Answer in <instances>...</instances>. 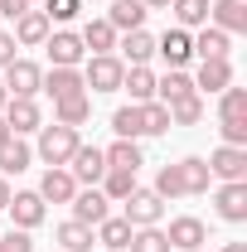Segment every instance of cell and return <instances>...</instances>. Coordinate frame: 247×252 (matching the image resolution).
Returning a JSON list of instances; mask_svg holds the SVG:
<instances>
[{"label":"cell","instance_id":"cell-49","mask_svg":"<svg viewBox=\"0 0 247 252\" xmlns=\"http://www.w3.org/2000/svg\"><path fill=\"white\" fill-rule=\"evenodd\" d=\"M25 5H39V0H25Z\"/></svg>","mask_w":247,"mask_h":252},{"label":"cell","instance_id":"cell-25","mask_svg":"<svg viewBox=\"0 0 247 252\" xmlns=\"http://www.w3.org/2000/svg\"><path fill=\"white\" fill-rule=\"evenodd\" d=\"M54 243H59V252H93V228L88 223H78V219H68V223H59L54 228Z\"/></svg>","mask_w":247,"mask_h":252},{"label":"cell","instance_id":"cell-20","mask_svg":"<svg viewBox=\"0 0 247 252\" xmlns=\"http://www.w3.org/2000/svg\"><path fill=\"white\" fill-rule=\"evenodd\" d=\"M39 93H49L54 102H59V97H73V93H88L83 68H49V73H44V83H39Z\"/></svg>","mask_w":247,"mask_h":252},{"label":"cell","instance_id":"cell-22","mask_svg":"<svg viewBox=\"0 0 247 252\" xmlns=\"http://www.w3.org/2000/svg\"><path fill=\"white\" fill-rule=\"evenodd\" d=\"M34 165V146L25 141V136H10L5 146H0V175L10 180V175H25Z\"/></svg>","mask_w":247,"mask_h":252},{"label":"cell","instance_id":"cell-51","mask_svg":"<svg viewBox=\"0 0 247 252\" xmlns=\"http://www.w3.org/2000/svg\"><path fill=\"white\" fill-rule=\"evenodd\" d=\"M0 252H5V248H0Z\"/></svg>","mask_w":247,"mask_h":252},{"label":"cell","instance_id":"cell-13","mask_svg":"<svg viewBox=\"0 0 247 252\" xmlns=\"http://www.w3.org/2000/svg\"><path fill=\"white\" fill-rule=\"evenodd\" d=\"M155 54L170 63V68H185V63H194V34L180 30V25H175V30H165L160 39H155Z\"/></svg>","mask_w":247,"mask_h":252},{"label":"cell","instance_id":"cell-32","mask_svg":"<svg viewBox=\"0 0 247 252\" xmlns=\"http://www.w3.org/2000/svg\"><path fill=\"white\" fill-rule=\"evenodd\" d=\"M112 131H117L122 141H141V136H146V126H141V107H136V102L117 107V112H112Z\"/></svg>","mask_w":247,"mask_h":252},{"label":"cell","instance_id":"cell-27","mask_svg":"<svg viewBox=\"0 0 247 252\" xmlns=\"http://www.w3.org/2000/svg\"><path fill=\"white\" fill-rule=\"evenodd\" d=\"M180 180H185V194H209V189H214V175H209V160L204 156H185L180 160Z\"/></svg>","mask_w":247,"mask_h":252},{"label":"cell","instance_id":"cell-44","mask_svg":"<svg viewBox=\"0 0 247 252\" xmlns=\"http://www.w3.org/2000/svg\"><path fill=\"white\" fill-rule=\"evenodd\" d=\"M10 194H15V189H10V180H5V175H0V214H5V204H10Z\"/></svg>","mask_w":247,"mask_h":252},{"label":"cell","instance_id":"cell-17","mask_svg":"<svg viewBox=\"0 0 247 252\" xmlns=\"http://www.w3.org/2000/svg\"><path fill=\"white\" fill-rule=\"evenodd\" d=\"M49 30H54V25L44 20V10H25V15L15 20V30H10V34H15V44H20V49H44Z\"/></svg>","mask_w":247,"mask_h":252},{"label":"cell","instance_id":"cell-37","mask_svg":"<svg viewBox=\"0 0 247 252\" xmlns=\"http://www.w3.org/2000/svg\"><path fill=\"white\" fill-rule=\"evenodd\" d=\"M141 126H146V136H165L170 131V107L165 102H141Z\"/></svg>","mask_w":247,"mask_h":252},{"label":"cell","instance_id":"cell-46","mask_svg":"<svg viewBox=\"0 0 247 252\" xmlns=\"http://www.w3.org/2000/svg\"><path fill=\"white\" fill-rule=\"evenodd\" d=\"M10 136H15V131H10V126H5V117H0V146H5V141H10Z\"/></svg>","mask_w":247,"mask_h":252},{"label":"cell","instance_id":"cell-47","mask_svg":"<svg viewBox=\"0 0 247 252\" xmlns=\"http://www.w3.org/2000/svg\"><path fill=\"white\" fill-rule=\"evenodd\" d=\"M223 252H247V243H223Z\"/></svg>","mask_w":247,"mask_h":252},{"label":"cell","instance_id":"cell-9","mask_svg":"<svg viewBox=\"0 0 247 252\" xmlns=\"http://www.w3.org/2000/svg\"><path fill=\"white\" fill-rule=\"evenodd\" d=\"M209 175L218 185H233V180H247V151L243 146H218L209 156Z\"/></svg>","mask_w":247,"mask_h":252},{"label":"cell","instance_id":"cell-10","mask_svg":"<svg viewBox=\"0 0 247 252\" xmlns=\"http://www.w3.org/2000/svg\"><path fill=\"white\" fill-rule=\"evenodd\" d=\"M214 209L223 223H247V180H233V185L214 189Z\"/></svg>","mask_w":247,"mask_h":252},{"label":"cell","instance_id":"cell-12","mask_svg":"<svg viewBox=\"0 0 247 252\" xmlns=\"http://www.w3.org/2000/svg\"><path fill=\"white\" fill-rule=\"evenodd\" d=\"M68 209H73V219H78V223L97 228V223L112 214V199H107L97 185H88V189H78V194H73V204H68Z\"/></svg>","mask_w":247,"mask_h":252},{"label":"cell","instance_id":"cell-6","mask_svg":"<svg viewBox=\"0 0 247 252\" xmlns=\"http://www.w3.org/2000/svg\"><path fill=\"white\" fill-rule=\"evenodd\" d=\"M5 214L15 219V228H25V233H34V228L44 223V214H49V204L39 199V189H20V194H10Z\"/></svg>","mask_w":247,"mask_h":252},{"label":"cell","instance_id":"cell-18","mask_svg":"<svg viewBox=\"0 0 247 252\" xmlns=\"http://www.w3.org/2000/svg\"><path fill=\"white\" fill-rule=\"evenodd\" d=\"M209 25L223 34H247V5L243 0H214L209 5Z\"/></svg>","mask_w":247,"mask_h":252},{"label":"cell","instance_id":"cell-1","mask_svg":"<svg viewBox=\"0 0 247 252\" xmlns=\"http://www.w3.org/2000/svg\"><path fill=\"white\" fill-rule=\"evenodd\" d=\"M78 146H83L78 126H59V122H44V126H39V146H34V156L44 160V165H68Z\"/></svg>","mask_w":247,"mask_h":252},{"label":"cell","instance_id":"cell-3","mask_svg":"<svg viewBox=\"0 0 247 252\" xmlns=\"http://www.w3.org/2000/svg\"><path fill=\"white\" fill-rule=\"evenodd\" d=\"M122 219L131 223V228H155V223L165 219V199H160L155 189H141V185H136L122 199Z\"/></svg>","mask_w":247,"mask_h":252},{"label":"cell","instance_id":"cell-29","mask_svg":"<svg viewBox=\"0 0 247 252\" xmlns=\"http://www.w3.org/2000/svg\"><path fill=\"white\" fill-rule=\"evenodd\" d=\"M189 93H194V78H189L185 68H170L165 78H155V102H165V107L180 102V97H189Z\"/></svg>","mask_w":247,"mask_h":252},{"label":"cell","instance_id":"cell-28","mask_svg":"<svg viewBox=\"0 0 247 252\" xmlns=\"http://www.w3.org/2000/svg\"><path fill=\"white\" fill-rule=\"evenodd\" d=\"M228 49H233V34L214 30V25H204L194 34V59H228Z\"/></svg>","mask_w":247,"mask_h":252},{"label":"cell","instance_id":"cell-21","mask_svg":"<svg viewBox=\"0 0 247 252\" xmlns=\"http://www.w3.org/2000/svg\"><path fill=\"white\" fill-rule=\"evenodd\" d=\"M54 122L59 126H88L93 122V93H73L54 102Z\"/></svg>","mask_w":247,"mask_h":252},{"label":"cell","instance_id":"cell-24","mask_svg":"<svg viewBox=\"0 0 247 252\" xmlns=\"http://www.w3.org/2000/svg\"><path fill=\"white\" fill-rule=\"evenodd\" d=\"M122 93L141 107V102H155V73H151V63H141V68H126L122 73Z\"/></svg>","mask_w":247,"mask_h":252},{"label":"cell","instance_id":"cell-26","mask_svg":"<svg viewBox=\"0 0 247 252\" xmlns=\"http://www.w3.org/2000/svg\"><path fill=\"white\" fill-rule=\"evenodd\" d=\"M78 39H83V49H88V54H117V39H122V34L112 30L107 20H88Z\"/></svg>","mask_w":247,"mask_h":252},{"label":"cell","instance_id":"cell-15","mask_svg":"<svg viewBox=\"0 0 247 252\" xmlns=\"http://www.w3.org/2000/svg\"><path fill=\"white\" fill-rule=\"evenodd\" d=\"M73 194H78V180L68 175V165H49L39 180V199L44 204H73Z\"/></svg>","mask_w":247,"mask_h":252},{"label":"cell","instance_id":"cell-45","mask_svg":"<svg viewBox=\"0 0 247 252\" xmlns=\"http://www.w3.org/2000/svg\"><path fill=\"white\" fill-rule=\"evenodd\" d=\"M146 10H170V0H141Z\"/></svg>","mask_w":247,"mask_h":252},{"label":"cell","instance_id":"cell-11","mask_svg":"<svg viewBox=\"0 0 247 252\" xmlns=\"http://www.w3.org/2000/svg\"><path fill=\"white\" fill-rule=\"evenodd\" d=\"M68 175H73L78 185H102V175H107V156H102V146H78L73 160H68Z\"/></svg>","mask_w":247,"mask_h":252},{"label":"cell","instance_id":"cell-33","mask_svg":"<svg viewBox=\"0 0 247 252\" xmlns=\"http://www.w3.org/2000/svg\"><path fill=\"white\" fill-rule=\"evenodd\" d=\"M204 122V93H189L180 102H170V126H199Z\"/></svg>","mask_w":247,"mask_h":252},{"label":"cell","instance_id":"cell-42","mask_svg":"<svg viewBox=\"0 0 247 252\" xmlns=\"http://www.w3.org/2000/svg\"><path fill=\"white\" fill-rule=\"evenodd\" d=\"M15 49H20V44H15V34H10V30H0V68H10V63L20 59Z\"/></svg>","mask_w":247,"mask_h":252},{"label":"cell","instance_id":"cell-23","mask_svg":"<svg viewBox=\"0 0 247 252\" xmlns=\"http://www.w3.org/2000/svg\"><path fill=\"white\" fill-rule=\"evenodd\" d=\"M131 233H136V228H131V223H126L122 214H107V219H102V223L93 228V238H97V243H102L107 252H126Z\"/></svg>","mask_w":247,"mask_h":252},{"label":"cell","instance_id":"cell-7","mask_svg":"<svg viewBox=\"0 0 247 252\" xmlns=\"http://www.w3.org/2000/svg\"><path fill=\"white\" fill-rule=\"evenodd\" d=\"M165 238H170V248H175V252L209 248V228H204V219H194V214H180V219H170Z\"/></svg>","mask_w":247,"mask_h":252},{"label":"cell","instance_id":"cell-41","mask_svg":"<svg viewBox=\"0 0 247 252\" xmlns=\"http://www.w3.org/2000/svg\"><path fill=\"white\" fill-rule=\"evenodd\" d=\"M0 248L5 252H34V238L25 233V228H10V233L0 238Z\"/></svg>","mask_w":247,"mask_h":252},{"label":"cell","instance_id":"cell-43","mask_svg":"<svg viewBox=\"0 0 247 252\" xmlns=\"http://www.w3.org/2000/svg\"><path fill=\"white\" fill-rule=\"evenodd\" d=\"M25 10H34V5H25V0H0V15H5L10 25H15V20H20Z\"/></svg>","mask_w":247,"mask_h":252},{"label":"cell","instance_id":"cell-19","mask_svg":"<svg viewBox=\"0 0 247 252\" xmlns=\"http://www.w3.org/2000/svg\"><path fill=\"white\" fill-rule=\"evenodd\" d=\"M146 15H151V10H146L141 0H112V10H107L102 20L117 34H131V30H146Z\"/></svg>","mask_w":247,"mask_h":252},{"label":"cell","instance_id":"cell-48","mask_svg":"<svg viewBox=\"0 0 247 252\" xmlns=\"http://www.w3.org/2000/svg\"><path fill=\"white\" fill-rule=\"evenodd\" d=\"M5 102H10V93H5V83H0V112H5Z\"/></svg>","mask_w":247,"mask_h":252},{"label":"cell","instance_id":"cell-40","mask_svg":"<svg viewBox=\"0 0 247 252\" xmlns=\"http://www.w3.org/2000/svg\"><path fill=\"white\" fill-rule=\"evenodd\" d=\"M218 136H223V146H243V151H247V117H238V122H218Z\"/></svg>","mask_w":247,"mask_h":252},{"label":"cell","instance_id":"cell-50","mask_svg":"<svg viewBox=\"0 0 247 252\" xmlns=\"http://www.w3.org/2000/svg\"><path fill=\"white\" fill-rule=\"evenodd\" d=\"M194 252H209V248H194Z\"/></svg>","mask_w":247,"mask_h":252},{"label":"cell","instance_id":"cell-35","mask_svg":"<svg viewBox=\"0 0 247 252\" xmlns=\"http://www.w3.org/2000/svg\"><path fill=\"white\" fill-rule=\"evenodd\" d=\"M238 117H247V88H223L218 93V122H238Z\"/></svg>","mask_w":247,"mask_h":252},{"label":"cell","instance_id":"cell-2","mask_svg":"<svg viewBox=\"0 0 247 252\" xmlns=\"http://www.w3.org/2000/svg\"><path fill=\"white\" fill-rule=\"evenodd\" d=\"M122 73L126 63L117 54H88L83 59V83H88V93H122Z\"/></svg>","mask_w":247,"mask_h":252},{"label":"cell","instance_id":"cell-8","mask_svg":"<svg viewBox=\"0 0 247 252\" xmlns=\"http://www.w3.org/2000/svg\"><path fill=\"white\" fill-rule=\"evenodd\" d=\"M0 117H5V126H10L15 136H30V131H39V126H44V107H39L34 97H10Z\"/></svg>","mask_w":247,"mask_h":252},{"label":"cell","instance_id":"cell-39","mask_svg":"<svg viewBox=\"0 0 247 252\" xmlns=\"http://www.w3.org/2000/svg\"><path fill=\"white\" fill-rule=\"evenodd\" d=\"M155 194H160V199H185L180 165H160V175H155Z\"/></svg>","mask_w":247,"mask_h":252},{"label":"cell","instance_id":"cell-4","mask_svg":"<svg viewBox=\"0 0 247 252\" xmlns=\"http://www.w3.org/2000/svg\"><path fill=\"white\" fill-rule=\"evenodd\" d=\"M0 73H5L0 83H5V93H10V97H39V83H44V68H39L34 59H15L10 68H0Z\"/></svg>","mask_w":247,"mask_h":252},{"label":"cell","instance_id":"cell-36","mask_svg":"<svg viewBox=\"0 0 247 252\" xmlns=\"http://www.w3.org/2000/svg\"><path fill=\"white\" fill-rule=\"evenodd\" d=\"M102 194H107V199H112V204H122L126 194H131V189H136V170H107V175H102Z\"/></svg>","mask_w":247,"mask_h":252},{"label":"cell","instance_id":"cell-5","mask_svg":"<svg viewBox=\"0 0 247 252\" xmlns=\"http://www.w3.org/2000/svg\"><path fill=\"white\" fill-rule=\"evenodd\" d=\"M44 49H49V63H54V68H83V59H88L83 39H78L73 30H49Z\"/></svg>","mask_w":247,"mask_h":252},{"label":"cell","instance_id":"cell-30","mask_svg":"<svg viewBox=\"0 0 247 252\" xmlns=\"http://www.w3.org/2000/svg\"><path fill=\"white\" fill-rule=\"evenodd\" d=\"M102 156H107V170H141V165H146L141 146H136V141H122V136H117Z\"/></svg>","mask_w":247,"mask_h":252},{"label":"cell","instance_id":"cell-16","mask_svg":"<svg viewBox=\"0 0 247 252\" xmlns=\"http://www.w3.org/2000/svg\"><path fill=\"white\" fill-rule=\"evenodd\" d=\"M117 59L126 63V68H141V63L155 59V34L151 30H131L117 39Z\"/></svg>","mask_w":247,"mask_h":252},{"label":"cell","instance_id":"cell-14","mask_svg":"<svg viewBox=\"0 0 247 252\" xmlns=\"http://www.w3.org/2000/svg\"><path fill=\"white\" fill-rule=\"evenodd\" d=\"M223 88H233V63H228V59H199V73H194V93L218 97Z\"/></svg>","mask_w":247,"mask_h":252},{"label":"cell","instance_id":"cell-38","mask_svg":"<svg viewBox=\"0 0 247 252\" xmlns=\"http://www.w3.org/2000/svg\"><path fill=\"white\" fill-rule=\"evenodd\" d=\"M39 5H44V20L49 25H73L83 15V0H39Z\"/></svg>","mask_w":247,"mask_h":252},{"label":"cell","instance_id":"cell-34","mask_svg":"<svg viewBox=\"0 0 247 252\" xmlns=\"http://www.w3.org/2000/svg\"><path fill=\"white\" fill-rule=\"evenodd\" d=\"M126 252H175V248H170L165 228L155 223V228H136V233H131V243H126Z\"/></svg>","mask_w":247,"mask_h":252},{"label":"cell","instance_id":"cell-31","mask_svg":"<svg viewBox=\"0 0 247 252\" xmlns=\"http://www.w3.org/2000/svg\"><path fill=\"white\" fill-rule=\"evenodd\" d=\"M170 10H175L180 30H204L209 25V0H170Z\"/></svg>","mask_w":247,"mask_h":252}]
</instances>
